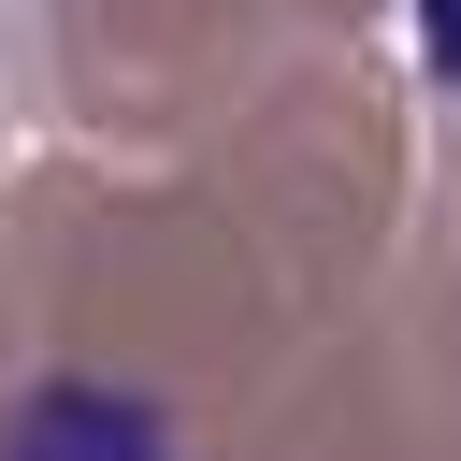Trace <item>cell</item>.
I'll return each mask as SVG.
<instances>
[{
	"label": "cell",
	"mask_w": 461,
	"mask_h": 461,
	"mask_svg": "<svg viewBox=\"0 0 461 461\" xmlns=\"http://www.w3.org/2000/svg\"><path fill=\"white\" fill-rule=\"evenodd\" d=\"M0 461H187V447H173V418L130 403V389H29L14 432H0Z\"/></svg>",
	"instance_id": "1"
},
{
	"label": "cell",
	"mask_w": 461,
	"mask_h": 461,
	"mask_svg": "<svg viewBox=\"0 0 461 461\" xmlns=\"http://www.w3.org/2000/svg\"><path fill=\"white\" fill-rule=\"evenodd\" d=\"M403 14H418V58H432V72L461 86V0H403Z\"/></svg>",
	"instance_id": "2"
}]
</instances>
